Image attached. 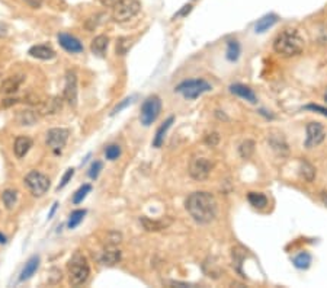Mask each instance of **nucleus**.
Instances as JSON below:
<instances>
[{"instance_id":"nucleus-25","label":"nucleus","mask_w":327,"mask_h":288,"mask_svg":"<svg viewBox=\"0 0 327 288\" xmlns=\"http://www.w3.org/2000/svg\"><path fill=\"white\" fill-rule=\"evenodd\" d=\"M2 198H3L5 207L8 210H12L16 205V203H18V192L15 191V189H6V191L3 192Z\"/></svg>"},{"instance_id":"nucleus-23","label":"nucleus","mask_w":327,"mask_h":288,"mask_svg":"<svg viewBox=\"0 0 327 288\" xmlns=\"http://www.w3.org/2000/svg\"><path fill=\"white\" fill-rule=\"evenodd\" d=\"M60 109H61V99L54 98L53 101H48V102L44 104L43 108H41V114H44V115H53V114H57Z\"/></svg>"},{"instance_id":"nucleus-41","label":"nucleus","mask_w":327,"mask_h":288,"mask_svg":"<svg viewBox=\"0 0 327 288\" xmlns=\"http://www.w3.org/2000/svg\"><path fill=\"white\" fill-rule=\"evenodd\" d=\"M191 11H192V5H185V6H184V8H182L180 11L177 12L176 15H174L173 18L176 19V18H180V16H186V15H188V13H189Z\"/></svg>"},{"instance_id":"nucleus-45","label":"nucleus","mask_w":327,"mask_h":288,"mask_svg":"<svg viewBox=\"0 0 327 288\" xmlns=\"http://www.w3.org/2000/svg\"><path fill=\"white\" fill-rule=\"evenodd\" d=\"M57 205H58V204L54 203V205H53V208H51V211H50V214H48V218H51V217L54 215L55 210H57Z\"/></svg>"},{"instance_id":"nucleus-9","label":"nucleus","mask_w":327,"mask_h":288,"mask_svg":"<svg viewBox=\"0 0 327 288\" xmlns=\"http://www.w3.org/2000/svg\"><path fill=\"white\" fill-rule=\"evenodd\" d=\"M68 130L65 128H51L47 133V144L48 147L54 151L55 154L61 153V150L65 146L67 140H68Z\"/></svg>"},{"instance_id":"nucleus-26","label":"nucleus","mask_w":327,"mask_h":288,"mask_svg":"<svg viewBox=\"0 0 327 288\" xmlns=\"http://www.w3.org/2000/svg\"><path fill=\"white\" fill-rule=\"evenodd\" d=\"M293 262H294V265L298 269H307V268L310 267V264H311V255L308 252H301V253H298V255L295 256L294 259H293Z\"/></svg>"},{"instance_id":"nucleus-10","label":"nucleus","mask_w":327,"mask_h":288,"mask_svg":"<svg viewBox=\"0 0 327 288\" xmlns=\"http://www.w3.org/2000/svg\"><path fill=\"white\" fill-rule=\"evenodd\" d=\"M307 139H305V147H314L321 144L326 139V130L320 122H308L307 127Z\"/></svg>"},{"instance_id":"nucleus-17","label":"nucleus","mask_w":327,"mask_h":288,"mask_svg":"<svg viewBox=\"0 0 327 288\" xmlns=\"http://www.w3.org/2000/svg\"><path fill=\"white\" fill-rule=\"evenodd\" d=\"M174 118L173 117H169L166 121H164L163 124L159 127V130L156 131V136H154V140H153V146L154 147H162L164 143V137H166V134H167V130L172 127V124H173Z\"/></svg>"},{"instance_id":"nucleus-18","label":"nucleus","mask_w":327,"mask_h":288,"mask_svg":"<svg viewBox=\"0 0 327 288\" xmlns=\"http://www.w3.org/2000/svg\"><path fill=\"white\" fill-rule=\"evenodd\" d=\"M22 82H23V77H22V76H11V77H8V79L2 83L0 90H2V93H6V95L15 93V92H18V89H19V86L22 85Z\"/></svg>"},{"instance_id":"nucleus-3","label":"nucleus","mask_w":327,"mask_h":288,"mask_svg":"<svg viewBox=\"0 0 327 288\" xmlns=\"http://www.w3.org/2000/svg\"><path fill=\"white\" fill-rule=\"evenodd\" d=\"M67 268H68V281L75 287L83 285L90 275V268L87 264V259L80 252H76L71 256Z\"/></svg>"},{"instance_id":"nucleus-27","label":"nucleus","mask_w":327,"mask_h":288,"mask_svg":"<svg viewBox=\"0 0 327 288\" xmlns=\"http://www.w3.org/2000/svg\"><path fill=\"white\" fill-rule=\"evenodd\" d=\"M37 114L32 111H21L18 114V122L21 125H33L35 121H37Z\"/></svg>"},{"instance_id":"nucleus-44","label":"nucleus","mask_w":327,"mask_h":288,"mask_svg":"<svg viewBox=\"0 0 327 288\" xmlns=\"http://www.w3.org/2000/svg\"><path fill=\"white\" fill-rule=\"evenodd\" d=\"M6 35H8V31H6V28L0 25V38H2V37H6Z\"/></svg>"},{"instance_id":"nucleus-38","label":"nucleus","mask_w":327,"mask_h":288,"mask_svg":"<svg viewBox=\"0 0 327 288\" xmlns=\"http://www.w3.org/2000/svg\"><path fill=\"white\" fill-rule=\"evenodd\" d=\"M218 141H220V136H218V133H211V134H208L207 137H205V143H207L208 146H211V147L217 146Z\"/></svg>"},{"instance_id":"nucleus-37","label":"nucleus","mask_w":327,"mask_h":288,"mask_svg":"<svg viewBox=\"0 0 327 288\" xmlns=\"http://www.w3.org/2000/svg\"><path fill=\"white\" fill-rule=\"evenodd\" d=\"M121 239H122V236L120 233H109L108 235V240H106V243L108 246H117L118 243H121Z\"/></svg>"},{"instance_id":"nucleus-6","label":"nucleus","mask_w":327,"mask_h":288,"mask_svg":"<svg viewBox=\"0 0 327 288\" xmlns=\"http://www.w3.org/2000/svg\"><path fill=\"white\" fill-rule=\"evenodd\" d=\"M162 112V99L157 95L149 96L141 105V112H140V121L144 127L152 125L153 122L159 118Z\"/></svg>"},{"instance_id":"nucleus-47","label":"nucleus","mask_w":327,"mask_h":288,"mask_svg":"<svg viewBox=\"0 0 327 288\" xmlns=\"http://www.w3.org/2000/svg\"><path fill=\"white\" fill-rule=\"evenodd\" d=\"M6 242H8V239H6V236L2 235V233H0V243H3V245H5Z\"/></svg>"},{"instance_id":"nucleus-5","label":"nucleus","mask_w":327,"mask_h":288,"mask_svg":"<svg viewBox=\"0 0 327 288\" xmlns=\"http://www.w3.org/2000/svg\"><path fill=\"white\" fill-rule=\"evenodd\" d=\"M141 9L140 0H117L112 18L115 22H127L132 19Z\"/></svg>"},{"instance_id":"nucleus-2","label":"nucleus","mask_w":327,"mask_h":288,"mask_svg":"<svg viewBox=\"0 0 327 288\" xmlns=\"http://www.w3.org/2000/svg\"><path fill=\"white\" fill-rule=\"evenodd\" d=\"M304 48V40L295 29H283L273 40V50L281 57H294L301 54Z\"/></svg>"},{"instance_id":"nucleus-43","label":"nucleus","mask_w":327,"mask_h":288,"mask_svg":"<svg viewBox=\"0 0 327 288\" xmlns=\"http://www.w3.org/2000/svg\"><path fill=\"white\" fill-rule=\"evenodd\" d=\"M99 3L102 6H106V8H114L115 3H117V0H99Z\"/></svg>"},{"instance_id":"nucleus-28","label":"nucleus","mask_w":327,"mask_h":288,"mask_svg":"<svg viewBox=\"0 0 327 288\" xmlns=\"http://www.w3.org/2000/svg\"><path fill=\"white\" fill-rule=\"evenodd\" d=\"M240 44L234 40V41H229L227 43V60L229 61H237L240 57Z\"/></svg>"},{"instance_id":"nucleus-42","label":"nucleus","mask_w":327,"mask_h":288,"mask_svg":"<svg viewBox=\"0 0 327 288\" xmlns=\"http://www.w3.org/2000/svg\"><path fill=\"white\" fill-rule=\"evenodd\" d=\"M23 2H25L26 5H29V6H31L32 9H38V8H40V6L43 5L44 0H23Z\"/></svg>"},{"instance_id":"nucleus-4","label":"nucleus","mask_w":327,"mask_h":288,"mask_svg":"<svg viewBox=\"0 0 327 288\" xmlns=\"http://www.w3.org/2000/svg\"><path fill=\"white\" fill-rule=\"evenodd\" d=\"M212 89V86L208 83L204 79H192V80H185L182 83L174 87V92L184 95L186 99H196L202 93L209 92Z\"/></svg>"},{"instance_id":"nucleus-1","label":"nucleus","mask_w":327,"mask_h":288,"mask_svg":"<svg viewBox=\"0 0 327 288\" xmlns=\"http://www.w3.org/2000/svg\"><path fill=\"white\" fill-rule=\"evenodd\" d=\"M185 207L191 217L199 224L211 223L217 217V201L209 192H192L186 200Z\"/></svg>"},{"instance_id":"nucleus-14","label":"nucleus","mask_w":327,"mask_h":288,"mask_svg":"<svg viewBox=\"0 0 327 288\" xmlns=\"http://www.w3.org/2000/svg\"><path fill=\"white\" fill-rule=\"evenodd\" d=\"M28 53L31 57L38 60H53L55 57V51L48 45H33Z\"/></svg>"},{"instance_id":"nucleus-15","label":"nucleus","mask_w":327,"mask_h":288,"mask_svg":"<svg viewBox=\"0 0 327 288\" xmlns=\"http://www.w3.org/2000/svg\"><path fill=\"white\" fill-rule=\"evenodd\" d=\"M32 147V140L29 137H25V136H21L18 139L15 140V144H13V151L16 154L18 159H22L28 154V151L31 150Z\"/></svg>"},{"instance_id":"nucleus-11","label":"nucleus","mask_w":327,"mask_h":288,"mask_svg":"<svg viewBox=\"0 0 327 288\" xmlns=\"http://www.w3.org/2000/svg\"><path fill=\"white\" fill-rule=\"evenodd\" d=\"M64 99L67 104L75 107L77 104V76L75 72H67L64 85Z\"/></svg>"},{"instance_id":"nucleus-12","label":"nucleus","mask_w":327,"mask_h":288,"mask_svg":"<svg viewBox=\"0 0 327 288\" xmlns=\"http://www.w3.org/2000/svg\"><path fill=\"white\" fill-rule=\"evenodd\" d=\"M58 43L68 53L79 54L83 51V44L70 34H58Z\"/></svg>"},{"instance_id":"nucleus-24","label":"nucleus","mask_w":327,"mask_h":288,"mask_svg":"<svg viewBox=\"0 0 327 288\" xmlns=\"http://www.w3.org/2000/svg\"><path fill=\"white\" fill-rule=\"evenodd\" d=\"M140 221L144 226V229L147 232H159V230H163L164 227L169 223H164V221H156V220H150L147 217H141Z\"/></svg>"},{"instance_id":"nucleus-31","label":"nucleus","mask_w":327,"mask_h":288,"mask_svg":"<svg viewBox=\"0 0 327 288\" xmlns=\"http://www.w3.org/2000/svg\"><path fill=\"white\" fill-rule=\"evenodd\" d=\"M301 176L304 178L307 182H313L314 176H316V171L314 168L308 163V162H301Z\"/></svg>"},{"instance_id":"nucleus-33","label":"nucleus","mask_w":327,"mask_h":288,"mask_svg":"<svg viewBox=\"0 0 327 288\" xmlns=\"http://www.w3.org/2000/svg\"><path fill=\"white\" fill-rule=\"evenodd\" d=\"M105 156L108 160H117L121 156V147L118 144H111L105 149Z\"/></svg>"},{"instance_id":"nucleus-7","label":"nucleus","mask_w":327,"mask_h":288,"mask_svg":"<svg viewBox=\"0 0 327 288\" xmlns=\"http://www.w3.org/2000/svg\"><path fill=\"white\" fill-rule=\"evenodd\" d=\"M25 185L33 197H43L50 188V179L41 172L31 171L25 176Z\"/></svg>"},{"instance_id":"nucleus-19","label":"nucleus","mask_w":327,"mask_h":288,"mask_svg":"<svg viewBox=\"0 0 327 288\" xmlns=\"http://www.w3.org/2000/svg\"><path fill=\"white\" fill-rule=\"evenodd\" d=\"M38 267H40V256H31V258L28 259V262L25 264L23 269H22L19 281H26V279H29V278L32 277L33 274L37 272Z\"/></svg>"},{"instance_id":"nucleus-29","label":"nucleus","mask_w":327,"mask_h":288,"mask_svg":"<svg viewBox=\"0 0 327 288\" xmlns=\"http://www.w3.org/2000/svg\"><path fill=\"white\" fill-rule=\"evenodd\" d=\"M253 151H255V143L251 140H246V141H243L240 144L239 153L243 159H249L251 154H253Z\"/></svg>"},{"instance_id":"nucleus-48","label":"nucleus","mask_w":327,"mask_h":288,"mask_svg":"<svg viewBox=\"0 0 327 288\" xmlns=\"http://www.w3.org/2000/svg\"><path fill=\"white\" fill-rule=\"evenodd\" d=\"M324 99H326V101H327V92H326V95H324Z\"/></svg>"},{"instance_id":"nucleus-13","label":"nucleus","mask_w":327,"mask_h":288,"mask_svg":"<svg viewBox=\"0 0 327 288\" xmlns=\"http://www.w3.org/2000/svg\"><path fill=\"white\" fill-rule=\"evenodd\" d=\"M230 92L234 93V95L240 96L241 99H244V101H247V102H250V104H256V102H258L256 93L253 92V89H250L249 86L236 83V85L230 86Z\"/></svg>"},{"instance_id":"nucleus-22","label":"nucleus","mask_w":327,"mask_h":288,"mask_svg":"<svg viewBox=\"0 0 327 288\" xmlns=\"http://www.w3.org/2000/svg\"><path fill=\"white\" fill-rule=\"evenodd\" d=\"M247 201L255 207V208H265L268 205V198L262 192H249L247 194Z\"/></svg>"},{"instance_id":"nucleus-35","label":"nucleus","mask_w":327,"mask_h":288,"mask_svg":"<svg viewBox=\"0 0 327 288\" xmlns=\"http://www.w3.org/2000/svg\"><path fill=\"white\" fill-rule=\"evenodd\" d=\"M73 175H75V169H67V171H65V173H64V176H63V179H61V182L58 183L57 189H58V191H60V189H63L65 185H67L68 182L71 181Z\"/></svg>"},{"instance_id":"nucleus-46","label":"nucleus","mask_w":327,"mask_h":288,"mask_svg":"<svg viewBox=\"0 0 327 288\" xmlns=\"http://www.w3.org/2000/svg\"><path fill=\"white\" fill-rule=\"evenodd\" d=\"M321 201H323L324 205L327 207V192H321Z\"/></svg>"},{"instance_id":"nucleus-16","label":"nucleus","mask_w":327,"mask_h":288,"mask_svg":"<svg viewBox=\"0 0 327 288\" xmlns=\"http://www.w3.org/2000/svg\"><path fill=\"white\" fill-rule=\"evenodd\" d=\"M121 261V252L115 246H108L102 255H100V262L103 265H115Z\"/></svg>"},{"instance_id":"nucleus-34","label":"nucleus","mask_w":327,"mask_h":288,"mask_svg":"<svg viewBox=\"0 0 327 288\" xmlns=\"http://www.w3.org/2000/svg\"><path fill=\"white\" fill-rule=\"evenodd\" d=\"M102 168H103L102 162H99V160L93 162L92 166H90V169H89V173H87L89 178H90V179H96L99 176V173H100V171H102Z\"/></svg>"},{"instance_id":"nucleus-8","label":"nucleus","mask_w":327,"mask_h":288,"mask_svg":"<svg viewBox=\"0 0 327 288\" xmlns=\"http://www.w3.org/2000/svg\"><path fill=\"white\" fill-rule=\"evenodd\" d=\"M212 169V163L202 156H196L189 163V175L195 181H205Z\"/></svg>"},{"instance_id":"nucleus-36","label":"nucleus","mask_w":327,"mask_h":288,"mask_svg":"<svg viewBox=\"0 0 327 288\" xmlns=\"http://www.w3.org/2000/svg\"><path fill=\"white\" fill-rule=\"evenodd\" d=\"M125 41H127V38H121L120 43H117V51L121 55L127 53V50L131 47V43H125Z\"/></svg>"},{"instance_id":"nucleus-40","label":"nucleus","mask_w":327,"mask_h":288,"mask_svg":"<svg viewBox=\"0 0 327 288\" xmlns=\"http://www.w3.org/2000/svg\"><path fill=\"white\" fill-rule=\"evenodd\" d=\"M305 109H310V111H314V112H320L321 115L327 117V108L320 107V105H307Z\"/></svg>"},{"instance_id":"nucleus-30","label":"nucleus","mask_w":327,"mask_h":288,"mask_svg":"<svg viewBox=\"0 0 327 288\" xmlns=\"http://www.w3.org/2000/svg\"><path fill=\"white\" fill-rule=\"evenodd\" d=\"M85 215H86V210H76V211H73L71 215H70L68 224H67L68 229H75V227H77L79 224L83 221Z\"/></svg>"},{"instance_id":"nucleus-39","label":"nucleus","mask_w":327,"mask_h":288,"mask_svg":"<svg viewBox=\"0 0 327 288\" xmlns=\"http://www.w3.org/2000/svg\"><path fill=\"white\" fill-rule=\"evenodd\" d=\"M131 102H132V98H127V99H124V101L121 102L120 105H117V107L114 108V111H112V115H115V114H118V112H121V111H122L124 108L128 107Z\"/></svg>"},{"instance_id":"nucleus-21","label":"nucleus","mask_w":327,"mask_h":288,"mask_svg":"<svg viewBox=\"0 0 327 288\" xmlns=\"http://www.w3.org/2000/svg\"><path fill=\"white\" fill-rule=\"evenodd\" d=\"M276 22H278V16H276V15H273V13L265 15V16L261 18V19L258 21V23H256L255 32H256V34H263V32L269 31Z\"/></svg>"},{"instance_id":"nucleus-20","label":"nucleus","mask_w":327,"mask_h":288,"mask_svg":"<svg viewBox=\"0 0 327 288\" xmlns=\"http://www.w3.org/2000/svg\"><path fill=\"white\" fill-rule=\"evenodd\" d=\"M108 44L109 38L106 35H98V37L92 41V44H90V50H92V53L95 54V55L103 57L106 48H108Z\"/></svg>"},{"instance_id":"nucleus-32","label":"nucleus","mask_w":327,"mask_h":288,"mask_svg":"<svg viewBox=\"0 0 327 288\" xmlns=\"http://www.w3.org/2000/svg\"><path fill=\"white\" fill-rule=\"evenodd\" d=\"M92 191V186L86 183V185H83V186H80L79 189L76 191V194L73 195V204H80L83 203V200L87 197V194Z\"/></svg>"}]
</instances>
